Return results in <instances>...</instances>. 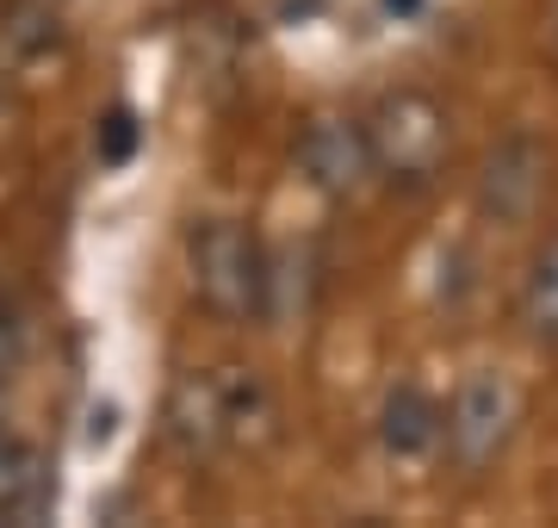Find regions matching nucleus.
<instances>
[{
	"mask_svg": "<svg viewBox=\"0 0 558 528\" xmlns=\"http://www.w3.org/2000/svg\"><path fill=\"white\" fill-rule=\"evenodd\" d=\"M20 373H25V317L0 299V398L20 386Z\"/></svg>",
	"mask_w": 558,
	"mask_h": 528,
	"instance_id": "f8f14e48",
	"label": "nucleus"
},
{
	"mask_svg": "<svg viewBox=\"0 0 558 528\" xmlns=\"http://www.w3.org/2000/svg\"><path fill=\"white\" fill-rule=\"evenodd\" d=\"M62 50V13L50 0H0V75L38 69Z\"/></svg>",
	"mask_w": 558,
	"mask_h": 528,
	"instance_id": "1a4fd4ad",
	"label": "nucleus"
},
{
	"mask_svg": "<svg viewBox=\"0 0 558 528\" xmlns=\"http://www.w3.org/2000/svg\"><path fill=\"white\" fill-rule=\"evenodd\" d=\"M546 193V149L527 131L502 137L478 168V212L490 224H527Z\"/></svg>",
	"mask_w": 558,
	"mask_h": 528,
	"instance_id": "423d86ee",
	"label": "nucleus"
},
{
	"mask_svg": "<svg viewBox=\"0 0 558 528\" xmlns=\"http://www.w3.org/2000/svg\"><path fill=\"white\" fill-rule=\"evenodd\" d=\"M292 163H299L304 187L323 193V200H360L366 187L379 181V163H373V143H366V124L360 119H336L323 112L299 131L292 143Z\"/></svg>",
	"mask_w": 558,
	"mask_h": 528,
	"instance_id": "20e7f679",
	"label": "nucleus"
},
{
	"mask_svg": "<svg viewBox=\"0 0 558 528\" xmlns=\"http://www.w3.org/2000/svg\"><path fill=\"white\" fill-rule=\"evenodd\" d=\"M161 435L186 460H218L223 447H236V417H230V373H180L161 398Z\"/></svg>",
	"mask_w": 558,
	"mask_h": 528,
	"instance_id": "39448f33",
	"label": "nucleus"
},
{
	"mask_svg": "<svg viewBox=\"0 0 558 528\" xmlns=\"http://www.w3.org/2000/svg\"><path fill=\"white\" fill-rule=\"evenodd\" d=\"M186 274L218 324H267V243L242 218H199L186 230Z\"/></svg>",
	"mask_w": 558,
	"mask_h": 528,
	"instance_id": "f257e3e1",
	"label": "nucleus"
},
{
	"mask_svg": "<svg viewBox=\"0 0 558 528\" xmlns=\"http://www.w3.org/2000/svg\"><path fill=\"white\" fill-rule=\"evenodd\" d=\"M385 13H391V20H416L422 7H428V0H379Z\"/></svg>",
	"mask_w": 558,
	"mask_h": 528,
	"instance_id": "ddd939ff",
	"label": "nucleus"
},
{
	"mask_svg": "<svg viewBox=\"0 0 558 528\" xmlns=\"http://www.w3.org/2000/svg\"><path fill=\"white\" fill-rule=\"evenodd\" d=\"M379 447L391 454V460H428V454H440V429H447V405H440L428 386H416V380H403V386L385 392L379 405Z\"/></svg>",
	"mask_w": 558,
	"mask_h": 528,
	"instance_id": "0eeeda50",
	"label": "nucleus"
},
{
	"mask_svg": "<svg viewBox=\"0 0 558 528\" xmlns=\"http://www.w3.org/2000/svg\"><path fill=\"white\" fill-rule=\"evenodd\" d=\"M521 329L539 348H558V230L534 249V262L521 274Z\"/></svg>",
	"mask_w": 558,
	"mask_h": 528,
	"instance_id": "9d476101",
	"label": "nucleus"
},
{
	"mask_svg": "<svg viewBox=\"0 0 558 528\" xmlns=\"http://www.w3.org/2000/svg\"><path fill=\"white\" fill-rule=\"evenodd\" d=\"M137 143H143L137 112H131V106H112V112L100 119V131H94V156H100L106 168H119V163L137 156Z\"/></svg>",
	"mask_w": 558,
	"mask_h": 528,
	"instance_id": "9b49d317",
	"label": "nucleus"
},
{
	"mask_svg": "<svg viewBox=\"0 0 558 528\" xmlns=\"http://www.w3.org/2000/svg\"><path fill=\"white\" fill-rule=\"evenodd\" d=\"M360 124H366V143H373L379 181H391V187H428L447 168V156H453V119L422 87L379 94Z\"/></svg>",
	"mask_w": 558,
	"mask_h": 528,
	"instance_id": "f03ea898",
	"label": "nucleus"
},
{
	"mask_svg": "<svg viewBox=\"0 0 558 528\" xmlns=\"http://www.w3.org/2000/svg\"><path fill=\"white\" fill-rule=\"evenodd\" d=\"M515 429H521V386L502 367H478V373L459 380L453 405H447L440 447H447V460H453L465 479H478V472H490L502 454H509Z\"/></svg>",
	"mask_w": 558,
	"mask_h": 528,
	"instance_id": "7ed1b4c3",
	"label": "nucleus"
},
{
	"mask_svg": "<svg viewBox=\"0 0 558 528\" xmlns=\"http://www.w3.org/2000/svg\"><path fill=\"white\" fill-rule=\"evenodd\" d=\"M546 57H553V69H558V0H553V25H546Z\"/></svg>",
	"mask_w": 558,
	"mask_h": 528,
	"instance_id": "4468645a",
	"label": "nucleus"
},
{
	"mask_svg": "<svg viewBox=\"0 0 558 528\" xmlns=\"http://www.w3.org/2000/svg\"><path fill=\"white\" fill-rule=\"evenodd\" d=\"M57 497V467L32 435L0 429V523H38Z\"/></svg>",
	"mask_w": 558,
	"mask_h": 528,
	"instance_id": "6e6552de",
	"label": "nucleus"
}]
</instances>
